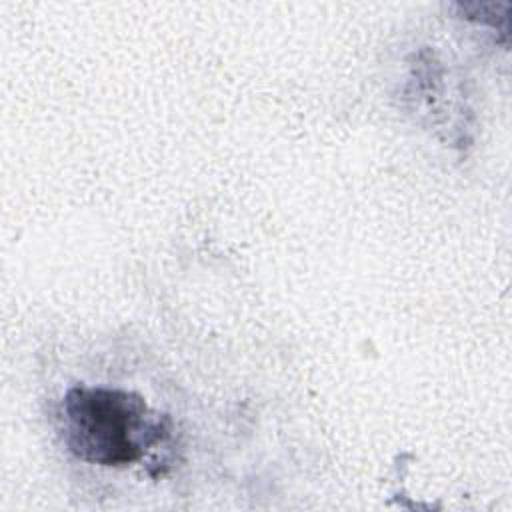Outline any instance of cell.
<instances>
[{
  "label": "cell",
  "mask_w": 512,
  "mask_h": 512,
  "mask_svg": "<svg viewBox=\"0 0 512 512\" xmlns=\"http://www.w3.org/2000/svg\"><path fill=\"white\" fill-rule=\"evenodd\" d=\"M66 448L98 466H128L170 434V420L154 414L142 396L106 386H74L60 404Z\"/></svg>",
  "instance_id": "cell-1"
}]
</instances>
